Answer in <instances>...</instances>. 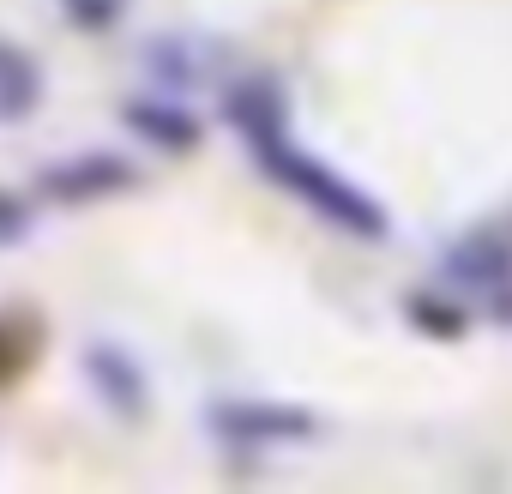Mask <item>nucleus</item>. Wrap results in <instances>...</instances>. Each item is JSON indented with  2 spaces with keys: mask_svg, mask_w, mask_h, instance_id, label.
Here are the masks:
<instances>
[{
  "mask_svg": "<svg viewBox=\"0 0 512 494\" xmlns=\"http://www.w3.org/2000/svg\"><path fill=\"white\" fill-rule=\"evenodd\" d=\"M85 380H91V392L115 416H145V404H151V380H145L139 356L121 350V344H109V338H91L85 344Z\"/></svg>",
  "mask_w": 512,
  "mask_h": 494,
  "instance_id": "5",
  "label": "nucleus"
},
{
  "mask_svg": "<svg viewBox=\"0 0 512 494\" xmlns=\"http://www.w3.org/2000/svg\"><path fill=\"white\" fill-rule=\"evenodd\" d=\"M223 115H229V127L241 133L253 169L272 175V181H278L296 205H308L320 223H332V229L350 235V241H386V235H392L386 205H380L368 187H356L350 175H338L326 157H314V151L290 133V103H284V91H278L272 79H235V85L223 91Z\"/></svg>",
  "mask_w": 512,
  "mask_h": 494,
  "instance_id": "1",
  "label": "nucleus"
},
{
  "mask_svg": "<svg viewBox=\"0 0 512 494\" xmlns=\"http://www.w3.org/2000/svg\"><path fill=\"white\" fill-rule=\"evenodd\" d=\"M127 7L133 0H61V19L73 31H115L127 19Z\"/></svg>",
  "mask_w": 512,
  "mask_h": 494,
  "instance_id": "8",
  "label": "nucleus"
},
{
  "mask_svg": "<svg viewBox=\"0 0 512 494\" xmlns=\"http://www.w3.org/2000/svg\"><path fill=\"white\" fill-rule=\"evenodd\" d=\"M43 103V67L31 49H19L13 37H0V127L31 121Z\"/></svg>",
  "mask_w": 512,
  "mask_h": 494,
  "instance_id": "7",
  "label": "nucleus"
},
{
  "mask_svg": "<svg viewBox=\"0 0 512 494\" xmlns=\"http://www.w3.org/2000/svg\"><path fill=\"white\" fill-rule=\"evenodd\" d=\"M127 187H139V169L115 151H73L37 175V193L55 205H97V199L127 193Z\"/></svg>",
  "mask_w": 512,
  "mask_h": 494,
  "instance_id": "3",
  "label": "nucleus"
},
{
  "mask_svg": "<svg viewBox=\"0 0 512 494\" xmlns=\"http://www.w3.org/2000/svg\"><path fill=\"white\" fill-rule=\"evenodd\" d=\"M205 428L229 446H302L320 434V416L284 398H217L205 404Z\"/></svg>",
  "mask_w": 512,
  "mask_h": 494,
  "instance_id": "2",
  "label": "nucleus"
},
{
  "mask_svg": "<svg viewBox=\"0 0 512 494\" xmlns=\"http://www.w3.org/2000/svg\"><path fill=\"white\" fill-rule=\"evenodd\" d=\"M121 127L139 139V145H151V151H169V157H187L193 145H199V115L169 91V97H127L121 103Z\"/></svg>",
  "mask_w": 512,
  "mask_h": 494,
  "instance_id": "4",
  "label": "nucleus"
},
{
  "mask_svg": "<svg viewBox=\"0 0 512 494\" xmlns=\"http://www.w3.org/2000/svg\"><path fill=\"white\" fill-rule=\"evenodd\" d=\"M25 229H31V211H25V199L0 187V247H13Z\"/></svg>",
  "mask_w": 512,
  "mask_h": 494,
  "instance_id": "9",
  "label": "nucleus"
},
{
  "mask_svg": "<svg viewBox=\"0 0 512 494\" xmlns=\"http://www.w3.org/2000/svg\"><path fill=\"white\" fill-rule=\"evenodd\" d=\"M446 272H452L458 284H470V290H500V296H506V284H512V241H506L500 229L464 235V241H452Z\"/></svg>",
  "mask_w": 512,
  "mask_h": 494,
  "instance_id": "6",
  "label": "nucleus"
}]
</instances>
